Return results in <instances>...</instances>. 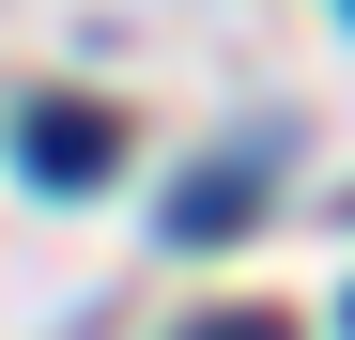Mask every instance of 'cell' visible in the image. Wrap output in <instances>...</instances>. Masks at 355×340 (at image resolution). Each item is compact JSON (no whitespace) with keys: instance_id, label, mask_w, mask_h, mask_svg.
Listing matches in <instances>:
<instances>
[{"instance_id":"obj_3","label":"cell","mask_w":355,"mask_h":340,"mask_svg":"<svg viewBox=\"0 0 355 340\" xmlns=\"http://www.w3.org/2000/svg\"><path fill=\"white\" fill-rule=\"evenodd\" d=\"M340 16H355V0H340Z\"/></svg>"},{"instance_id":"obj_2","label":"cell","mask_w":355,"mask_h":340,"mask_svg":"<svg viewBox=\"0 0 355 340\" xmlns=\"http://www.w3.org/2000/svg\"><path fill=\"white\" fill-rule=\"evenodd\" d=\"M232 216H248V186H232V170H201V186H186V201H170V232H186V248H216V232H232Z\"/></svg>"},{"instance_id":"obj_1","label":"cell","mask_w":355,"mask_h":340,"mask_svg":"<svg viewBox=\"0 0 355 340\" xmlns=\"http://www.w3.org/2000/svg\"><path fill=\"white\" fill-rule=\"evenodd\" d=\"M16 170L31 186H108V170H124V124H108L93 93H31L16 108Z\"/></svg>"}]
</instances>
